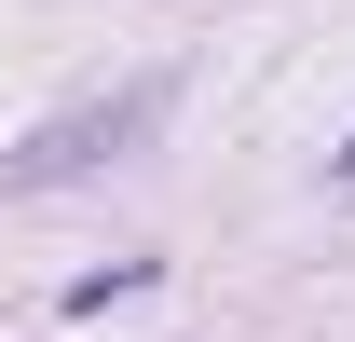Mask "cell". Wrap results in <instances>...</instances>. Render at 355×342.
I'll use <instances>...</instances> for the list:
<instances>
[{
	"label": "cell",
	"mask_w": 355,
	"mask_h": 342,
	"mask_svg": "<svg viewBox=\"0 0 355 342\" xmlns=\"http://www.w3.org/2000/svg\"><path fill=\"white\" fill-rule=\"evenodd\" d=\"M328 178H342V192H355V151H342V165H328Z\"/></svg>",
	"instance_id": "obj_2"
},
{
	"label": "cell",
	"mask_w": 355,
	"mask_h": 342,
	"mask_svg": "<svg viewBox=\"0 0 355 342\" xmlns=\"http://www.w3.org/2000/svg\"><path fill=\"white\" fill-rule=\"evenodd\" d=\"M164 69H137V83H110V96H69L55 124H28L14 151H0V192H55V178H96L110 151H137V137L164 124Z\"/></svg>",
	"instance_id": "obj_1"
}]
</instances>
